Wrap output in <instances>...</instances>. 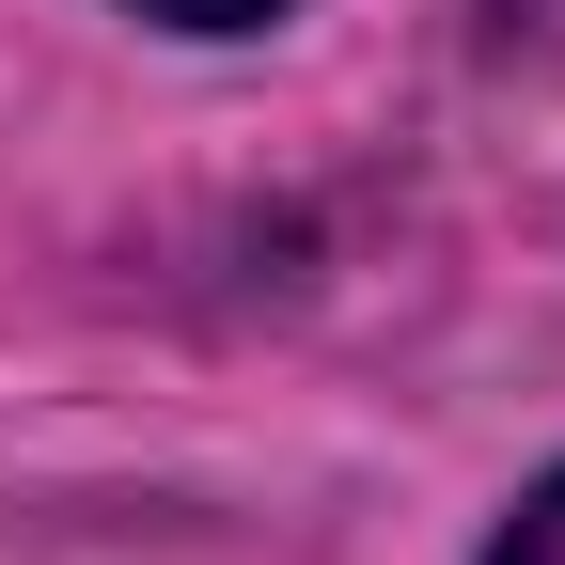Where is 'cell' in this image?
I'll list each match as a JSON object with an SVG mask.
<instances>
[{
  "label": "cell",
  "instance_id": "7a4b0ae2",
  "mask_svg": "<svg viewBox=\"0 0 565 565\" xmlns=\"http://www.w3.org/2000/svg\"><path fill=\"white\" fill-rule=\"evenodd\" d=\"M141 17H158V32H267L282 0H141Z\"/></svg>",
  "mask_w": 565,
  "mask_h": 565
},
{
  "label": "cell",
  "instance_id": "6da1fadb",
  "mask_svg": "<svg viewBox=\"0 0 565 565\" xmlns=\"http://www.w3.org/2000/svg\"><path fill=\"white\" fill-rule=\"evenodd\" d=\"M487 565H565V471H550V487H534V503L503 519V550H487Z\"/></svg>",
  "mask_w": 565,
  "mask_h": 565
}]
</instances>
